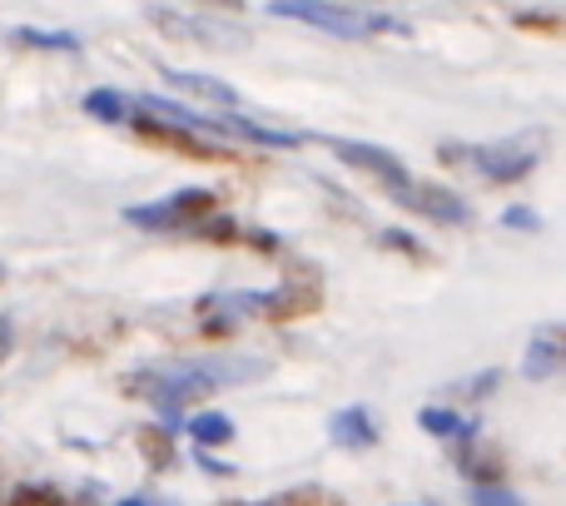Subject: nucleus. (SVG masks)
I'll use <instances>...</instances> for the list:
<instances>
[{
    "mask_svg": "<svg viewBox=\"0 0 566 506\" xmlns=\"http://www.w3.org/2000/svg\"><path fill=\"white\" fill-rule=\"evenodd\" d=\"M264 368H269L264 358H189V362H169V368H139L135 378L125 382V392L139 402H149L165 422H175L179 412L205 402L209 392L249 382Z\"/></svg>",
    "mask_w": 566,
    "mask_h": 506,
    "instance_id": "nucleus-1",
    "label": "nucleus"
},
{
    "mask_svg": "<svg viewBox=\"0 0 566 506\" xmlns=\"http://www.w3.org/2000/svg\"><path fill=\"white\" fill-rule=\"evenodd\" d=\"M269 15L298 20V25H313L338 40H363V35H373V30H398V35L408 30L392 15H358L353 6H338V0H269Z\"/></svg>",
    "mask_w": 566,
    "mask_h": 506,
    "instance_id": "nucleus-2",
    "label": "nucleus"
},
{
    "mask_svg": "<svg viewBox=\"0 0 566 506\" xmlns=\"http://www.w3.org/2000/svg\"><path fill=\"white\" fill-rule=\"evenodd\" d=\"M214 214H219L214 189L189 185V189H175V194H165V199H149V204H129L125 224L155 229V234H169V229H189V234H195V229H205Z\"/></svg>",
    "mask_w": 566,
    "mask_h": 506,
    "instance_id": "nucleus-3",
    "label": "nucleus"
},
{
    "mask_svg": "<svg viewBox=\"0 0 566 506\" xmlns=\"http://www.w3.org/2000/svg\"><path fill=\"white\" fill-rule=\"evenodd\" d=\"M442 159H472L478 165L482 179H492V185H517V179L532 175V165H537V145L532 139H497V145H482V149H452L442 145Z\"/></svg>",
    "mask_w": 566,
    "mask_h": 506,
    "instance_id": "nucleus-4",
    "label": "nucleus"
},
{
    "mask_svg": "<svg viewBox=\"0 0 566 506\" xmlns=\"http://www.w3.org/2000/svg\"><path fill=\"white\" fill-rule=\"evenodd\" d=\"M392 204L408 209V214L428 219V224H472V209L462 194H452V189L442 185H422V179H408V185L392 189Z\"/></svg>",
    "mask_w": 566,
    "mask_h": 506,
    "instance_id": "nucleus-5",
    "label": "nucleus"
},
{
    "mask_svg": "<svg viewBox=\"0 0 566 506\" xmlns=\"http://www.w3.org/2000/svg\"><path fill=\"white\" fill-rule=\"evenodd\" d=\"M328 149L343 159V165L363 169V175L382 179L388 189L408 185V169H402V159L392 155V149H378V145H363V139H328Z\"/></svg>",
    "mask_w": 566,
    "mask_h": 506,
    "instance_id": "nucleus-6",
    "label": "nucleus"
},
{
    "mask_svg": "<svg viewBox=\"0 0 566 506\" xmlns=\"http://www.w3.org/2000/svg\"><path fill=\"white\" fill-rule=\"evenodd\" d=\"M522 372H527V378H557V372H566V328H542L537 338L527 342Z\"/></svg>",
    "mask_w": 566,
    "mask_h": 506,
    "instance_id": "nucleus-7",
    "label": "nucleus"
},
{
    "mask_svg": "<svg viewBox=\"0 0 566 506\" xmlns=\"http://www.w3.org/2000/svg\"><path fill=\"white\" fill-rule=\"evenodd\" d=\"M165 80H169L175 89H185V95L209 99V105H224V109H234V105H239V89L229 85V80L199 75V70H165Z\"/></svg>",
    "mask_w": 566,
    "mask_h": 506,
    "instance_id": "nucleus-8",
    "label": "nucleus"
},
{
    "mask_svg": "<svg viewBox=\"0 0 566 506\" xmlns=\"http://www.w3.org/2000/svg\"><path fill=\"white\" fill-rule=\"evenodd\" d=\"M328 432H333V442H338V447H348V452H363V447H373V442H378V422H373L368 408L333 412Z\"/></svg>",
    "mask_w": 566,
    "mask_h": 506,
    "instance_id": "nucleus-9",
    "label": "nucleus"
},
{
    "mask_svg": "<svg viewBox=\"0 0 566 506\" xmlns=\"http://www.w3.org/2000/svg\"><path fill=\"white\" fill-rule=\"evenodd\" d=\"M10 40H15L20 50H40V55H75L80 50L75 30H45V25H15Z\"/></svg>",
    "mask_w": 566,
    "mask_h": 506,
    "instance_id": "nucleus-10",
    "label": "nucleus"
},
{
    "mask_svg": "<svg viewBox=\"0 0 566 506\" xmlns=\"http://www.w3.org/2000/svg\"><path fill=\"white\" fill-rule=\"evenodd\" d=\"M224 135L234 139H249V145H264V149H298L308 135H289V129H269V125H254L244 115H229L224 119Z\"/></svg>",
    "mask_w": 566,
    "mask_h": 506,
    "instance_id": "nucleus-11",
    "label": "nucleus"
},
{
    "mask_svg": "<svg viewBox=\"0 0 566 506\" xmlns=\"http://www.w3.org/2000/svg\"><path fill=\"white\" fill-rule=\"evenodd\" d=\"M85 115L99 119V125H129L135 99H129L125 89H90V95H85Z\"/></svg>",
    "mask_w": 566,
    "mask_h": 506,
    "instance_id": "nucleus-12",
    "label": "nucleus"
},
{
    "mask_svg": "<svg viewBox=\"0 0 566 506\" xmlns=\"http://www.w3.org/2000/svg\"><path fill=\"white\" fill-rule=\"evenodd\" d=\"M418 422H422V432H428V438H442V442H462V438H472V432H478L458 408H422Z\"/></svg>",
    "mask_w": 566,
    "mask_h": 506,
    "instance_id": "nucleus-13",
    "label": "nucleus"
},
{
    "mask_svg": "<svg viewBox=\"0 0 566 506\" xmlns=\"http://www.w3.org/2000/svg\"><path fill=\"white\" fill-rule=\"evenodd\" d=\"M458 467H462V477H472V487H488V482H497L502 462H497V452H488V447H478L472 438H462Z\"/></svg>",
    "mask_w": 566,
    "mask_h": 506,
    "instance_id": "nucleus-14",
    "label": "nucleus"
},
{
    "mask_svg": "<svg viewBox=\"0 0 566 506\" xmlns=\"http://www.w3.org/2000/svg\"><path fill=\"white\" fill-rule=\"evenodd\" d=\"M189 438L199 442V447H229V442H234V422L224 418V412H195V418H189Z\"/></svg>",
    "mask_w": 566,
    "mask_h": 506,
    "instance_id": "nucleus-15",
    "label": "nucleus"
},
{
    "mask_svg": "<svg viewBox=\"0 0 566 506\" xmlns=\"http://www.w3.org/2000/svg\"><path fill=\"white\" fill-rule=\"evenodd\" d=\"M6 506H65V497L55 487H15Z\"/></svg>",
    "mask_w": 566,
    "mask_h": 506,
    "instance_id": "nucleus-16",
    "label": "nucleus"
},
{
    "mask_svg": "<svg viewBox=\"0 0 566 506\" xmlns=\"http://www.w3.org/2000/svg\"><path fill=\"white\" fill-rule=\"evenodd\" d=\"M472 506H522V497L502 482H488V487H472Z\"/></svg>",
    "mask_w": 566,
    "mask_h": 506,
    "instance_id": "nucleus-17",
    "label": "nucleus"
},
{
    "mask_svg": "<svg viewBox=\"0 0 566 506\" xmlns=\"http://www.w3.org/2000/svg\"><path fill=\"white\" fill-rule=\"evenodd\" d=\"M139 447H145V457L155 462V467H169V438H165V432L145 428V432H139Z\"/></svg>",
    "mask_w": 566,
    "mask_h": 506,
    "instance_id": "nucleus-18",
    "label": "nucleus"
},
{
    "mask_svg": "<svg viewBox=\"0 0 566 506\" xmlns=\"http://www.w3.org/2000/svg\"><path fill=\"white\" fill-rule=\"evenodd\" d=\"M382 244H388V249H402V253H422V239L402 234V229H388V234H382Z\"/></svg>",
    "mask_w": 566,
    "mask_h": 506,
    "instance_id": "nucleus-19",
    "label": "nucleus"
},
{
    "mask_svg": "<svg viewBox=\"0 0 566 506\" xmlns=\"http://www.w3.org/2000/svg\"><path fill=\"white\" fill-rule=\"evenodd\" d=\"M15 352V323H10V313H0V362Z\"/></svg>",
    "mask_w": 566,
    "mask_h": 506,
    "instance_id": "nucleus-20",
    "label": "nucleus"
},
{
    "mask_svg": "<svg viewBox=\"0 0 566 506\" xmlns=\"http://www.w3.org/2000/svg\"><path fill=\"white\" fill-rule=\"evenodd\" d=\"M502 224H507V229H537V214H532V209H507V214H502Z\"/></svg>",
    "mask_w": 566,
    "mask_h": 506,
    "instance_id": "nucleus-21",
    "label": "nucleus"
},
{
    "mask_svg": "<svg viewBox=\"0 0 566 506\" xmlns=\"http://www.w3.org/2000/svg\"><path fill=\"white\" fill-rule=\"evenodd\" d=\"M209 6H219V10H234V15H239V10H244V0H209Z\"/></svg>",
    "mask_w": 566,
    "mask_h": 506,
    "instance_id": "nucleus-22",
    "label": "nucleus"
}]
</instances>
